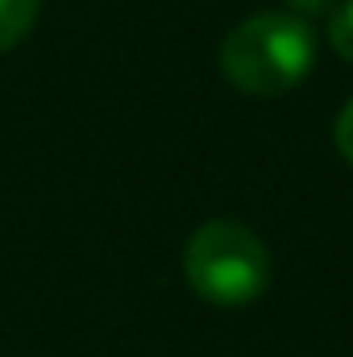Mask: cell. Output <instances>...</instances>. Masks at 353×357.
<instances>
[{
  "label": "cell",
  "mask_w": 353,
  "mask_h": 357,
  "mask_svg": "<svg viewBox=\"0 0 353 357\" xmlns=\"http://www.w3.org/2000/svg\"><path fill=\"white\" fill-rule=\"evenodd\" d=\"M329 42L345 63H353V0H341L329 13Z\"/></svg>",
  "instance_id": "4"
},
{
  "label": "cell",
  "mask_w": 353,
  "mask_h": 357,
  "mask_svg": "<svg viewBox=\"0 0 353 357\" xmlns=\"http://www.w3.org/2000/svg\"><path fill=\"white\" fill-rule=\"evenodd\" d=\"M333 137H337V150H341V158L353 167V100L341 108V116H337V125H333Z\"/></svg>",
  "instance_id": "5"
},
{
  "label": "cell",
  "mask_w": 353,
  "mask_h": 357,
  "mask_svg": "<svg viewBox=\"0 0 353 357\" xmlns=\"http://www.w3.org/2000/svg\"><path fill=\"white\" fill-rule=\"evenodd\" d=\"M316 38L295 13H254L229 29L220 46L225 79L246 96H283L308 79Z\"/></svg>",
  "instance_id": "1"
},
{
  "label": "cell",
  "mask_w": 353,
  "mask_h": 357,
  "mask_svg": "<svg viewBox=\"0 0 353 357\" xmlns=\"http://www.w3.org/2000/svg\"><path fill=\"white\" fill-rule=\"evenodd\" d=\"M295 13H333V4H341V0H287Z\"/></svg>",
  "instance_id": "6"
},
{
  "label": "cell",
  "mask_w": 353,
  "mask_h": 357,
  "mask_svg": "<svg viewBox=\"0 0 353 357\" xmlns=\"http://www.w3.org/2000/svg\"><path fill=\"white\" fill-rule=\"evenodd\" d=\"M183 270L200 299L216 307H246L270 282V254L241 220H208L191 233Z\"/></svg>",
  "instance_id": "2"
},
{
  "label": "cell",
  "mask_w": 353,
  "mask_h": 357,
  "mask_svg": "<svg viewBox=\"0 0 353 357\" xmlns=\"http://www.w3.org/2000/svg\"><path fill=\"white\" fill-rule=\"evenodd\" d=\"M42 0H0V54L13 50L38 21Z\"/></svg>",
  "instance_id": "3"
}]
</instances>
